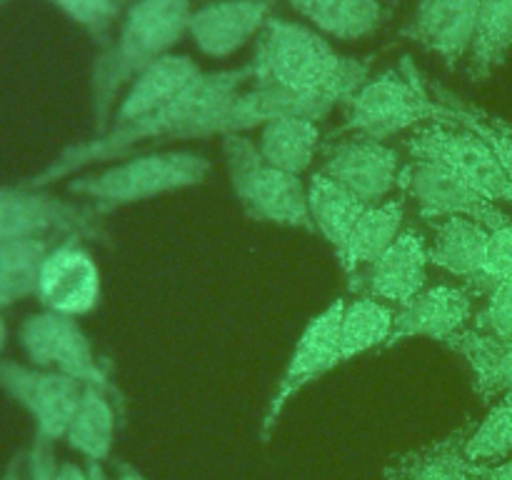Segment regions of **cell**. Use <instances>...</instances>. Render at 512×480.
<instances>
[{"instance_id": "obj_1", "label": "cell", "mask_w": 512, "mask_h": 480, "mask_svg": "<svg viewBox=\"0 0 512 480\" xmlns=\"http://www.w3.org/2000/svg\"><path fill=\"white\" fill-rule=\"evenodd\" d=\"M253 80L250 65L228 70H213L200 73L188 88L175 95L170 103L153 113L135 118L130 123L113 125L105 133L85 140V143L70 145L58 155L40 175H35L28 188H43V185L63 180L88 165L108 163V160L123 158L133 153L140 145H165L175 140H190V135L205 123L213 113H218L233 95H238L245 85Z\"/></svg>"}, {"instance_id": "obj_2", "label": "cell", "mask_w": 512, "mask_h": 480, "mask_svg": "<svg viewBox=\"0 0 512 480\" xmlns=\"http://www.w3.org/2000/svg\"><path fill=\"white\" fill-rule=\"evenodd\" d=\"M248 65L255 85H273L333 105H348L370 70L365 60L338 53L315 28L285 18L265 23Z\"/></svg>"}, {"instance_id": "obj_3", "label": "cell", "mask_w": 512, "mask_h": 480, "mask_svg": "<svg viewBox=\"0 0 512 480\" xmlns=\"http://www.w3.org/2000/svg\"><path fill=\"white\" fill-rule=\"evenodd\" d=\"M190 0H133L113 43L105 45L93 70V118L98 135L105 133L120 103V93L143 70L170 55L188 33Z\"/></svg>"}, {"instance_id": "obj_4", "label": "cell", "mask_w": 512, "mask_h": 480, "mask_svg": "<svg viewBox=\"0 0 512 480\" xmlns=\"http://www.w3.org/2000/svg\"><path fill=\"white\" fill-rule=\"evenodd\" d=\"M210 175V160L190 150H155V153L130 155L100 173L75 178L70 193L93 200L100 215L113 213L123 205L158 198L175 190L200 185Z\"/></svg>"}, {"instance_id": "obj_5", "label": "cell", "mask_w": 512, "mask_h": 480, "mask_svg": "<svg viewBox=\"0 0 512 480\" xmlns=\"http://www.w3.org/2000/svg\"><path fill=\"white\" fill-rule=\"evenodd\" d=\"M225 168L230 188L255 220L315 233L308 210V185L300 175L275 168L248 135H225Z\"/></svg>"}, {"instance_id": "obj_6", "label": "cell", "mask_w": 512, "mask_h": 480, "mask_svg": "<svg viewBox=\"0 0 512 480\" xmlns=\"http://www.w3.org/2000/svg\"><path fill=\"white\" fill-rule=\"evenodd\" d=\"M415 80L418 70L410 65L408 75L400 70H385L365 80L348 103V120L343 130L385 143L405 130L420 128L425 120L438 123L440 103Z\"/></svg>"}, {"instance_id": "obj_7", "label": "cell", "mask_w": 512, "mask_h": 480, "mask_svg": "<svg viewBox=\"0 0 512 480\" xmlns=\"http://www.w3.org/2000/svg\"><path fill=\"white\" fill-rule=\"evenodd\" d=\"M20 345L35 368L55 370L83 385H93L105 390L120 408L125 405L120 388L110 378V368L98 358L93 343L75 318L50 310L30 315L20 328Z\"/></svg>"}, {"instance_id": "obj_8", "label": "cell", "mask_w": 512, "mask_h": 480, "mask_svg": "<svg viewBox=\"0 0 512 480\" xmlns=\"http://www.w3.org/2000/svg\"><path fill=\"white\" fill-rule=\"evenodd\" d=\"M405 148L413 158H428L448 165L493 203H512V180L490 145L470 128L458 123L420 125L405 140Z\"/></svg>"}, {"instance_id": "obj_9", "label": "cell", "mask_w": 512, "mask_h": 480, "mask_svg": "<svg viewBox=\"0 0 512 480\" xmlns=\"http://www.w3.org/2000/svg\"><path fill=\"white\" fill-rule=\"evenodd\" d=\"M398 185L410 200H415L423 218H470L488 230L510 223L498 203L485 198L468 180L438 160L410 158V163L400 170Z\"/></svg>"}, {"instance_id": "obj_10", "label": "cell", "mask_w": 512, "mask_h": 480, "mask_svg": "<svg viewBox=\"0 0 512 480\" xmlns=\"http://www.w3.org/2000/svg\"><path fill=\"white\" fill-rule=\"evenodd\" d=\"M103 215L93 205H78L38 188H0V243L45 238L48 233L105 240Z\"/></svg>"}, {"instance_id": "obj_11", "label": "cell", "mask_w": 512, "mask_h": 480, "mask_svg": "<svg viewBox=\"0 0 512 480\" xmlns=\"http://www.w3.org/2000/svg\"><path fill=\"white\" fill-rule=\"evenodd\" d=\"M343 313L345 300H335L305 325L303 335L298 338L288 365H285L283 378L278 380V388H275L268 410L263 415L260 440H268L270 433L278 428L285 408H288L295 395L303 393L308 385H313L315 380H320L325 373L340 365V323H343Z\"/></svg>"}, {"instance_id": "obj_12", "label": "cell", "mask_w": 512, "mask_h": 480, "mask_svg": "<svg viewBox=\"0 0 512 480\" xmlns=\"http://www.w3.org/2000/svg\"><path fill=\"white\" fill-rule=\"evenodd\" d=\"M0 388L33 418L35 435L55 443L65 440L85 385L55 370L0 360Z\"/></svg>"}, {"instance_id": "obj_13", "label": "cell", "mask_w": 512, "mask_h": 480, "mask_svg": "<svg viewBox=\"0 0 512 480\" xmlns=\"http://www.w3.org/2000/svg\"><path fill=\"white\" fill-rule=\"evenodd\" d=\"M35 298L45 310L68 318L88 315L100 300V268L78 235L53 245L40 265Z\"/></svg>"}, {"instance_id": "obj_14", "label": "cell", "mask_w": 512, "mask_h": 480, "mask_svg": "<svg viewBox=\"0 0 512 480\" xmlns=\"http://www.w3.org/2000/svg\"><path fill=\"white\" fill-rule=\"evenodd\" d=\"M333 108L335 105L328 103V100L308 98V95L290 93V90L273 88V85H253L248 90H240L218 113L210 115L190 135V140L210 138V135H218V138H225V135H245L248 130L263 128L270 120L288 118V115L320 120Z\"/></svg>"}, {"instance_id": "obj_15", "label": "cell", "mask_w": 512, "mask_h": 480, "mask_svg": "<svg viewBox=\"0 0 512 480\" xmlns=\"http://www.w3.org/2000/svg\"><path fill=\"white\" fill-rule=\"evenodd\" d=\"M400 170L398 150L363 135L330 145L320 165V173L358 195L365 205L383 203L398 185Z\"/></svg>"}, {"instance_id": "obj_16", "label": "cell", "mask_w": 512, "mask_h": 480, "mask_svg": "<svg viewBox=\"0 0 512 480\" xmlns=\"http://www.w3.org/2000/svg\"><path fill=\"white\" fill-rule=\"evenodd\" d=\"M473 310L475 295L468 288L445 283L423 290L395 313L393 333H390L385 348H393V345L410 338H430L438 340V343H448L453 335L468 328Z\"/></svg>"}, {"instance_id": "obj_17", "label": "cell", "mask_w": 512, "mask_h": 480, "mask_svg": "<svg viewBox=\"0 0 512 480\" xmlns=\"http://www.w3.org/2000/svg\"><path fill=\"white\" fill-rule=\"evenodd\" d=\"M480 3L483 0H420L403 35L455 68L470 53Z\"/></svg>"}, {"instance_id": "obj_18", "label": "cell", "mask_w": 512, "mask_h": 480, "mask_svg": "<svg viewBox=\"0 0 512 480\" xmlns=\"http://www.w3.org/2000/svg\"><path fill=\"white\" fill-rule=\"evenodd\" d=\"M268 20V0H215L193 10L188 35L203 55L228 58L258 38Z\"/></svg>"}, {"instance_id": "obj_19", "label": "cell", "mask_w": 512, "mask_h": 480, "mask_svg": "<svg viewBox=\"0 0 512 480\" xmlns=\"http://www.w3.org/2000/svg\"><path fill=\"white\" fill-rule=\"evenodd\" d=\"M428 265V243L423 235L415 230H403L395 243L373 265H368L363 275H358L363 283L353 285V290L360 288L368 293V298L403 308L425 290Z\"/></svg>"}, {"instance_id": "obj_20", "label": "cell", "mask_w": 512, "mask_h": 480, "mask_svg": "<svg viewBox=\"0 0 512 480\" xmlns=\"http://www.w3.org/2000/svg\"><path fill=\"white\" fill-rule=\"evenodd\" d=\"M200 73H203V70L198 68V63H195L190 55H165V58H160L158 63L150 65L148 70H143V73L128 85V90H125L123 98H120L108 128L130 123V120L143 118V115L163 108V105L170 103L175 95L183 93Z\"/></svg>"}, {"instance_id": "obj_21", "label": "cell", "mask_w": 512, "mask_h": 480, "mask_svg": "<svg viewBox=\"0 0 512 480\" xmlns=\"http://www.w3.org/2000/svg\"><path fill=\"white\" fill-rule=\"evenodd\" d=\"M490 230L470 218H445L435 225L433 243L428 245L430 263L443 268L455 278L478 285L483 280L485 253Z\"/></svg>"}, {"instance_id": "obj_22", "label": "cell", "mask_w": 512, "mask_h": 480, "mask_svg": "<svg viewBox=\"0 0 512 480\" xmlns=\"http://www.w3.org/2000/svg\"><path fill=\"white\" fill-rule=\"evenodd\" d=\"M475 423L460 425L445 438L400 455L385 470V480H475L465 443Z\"/></svg>"}, {"instance_id": "obj_23", "label": "cell", "mask_w": 512, "mask_h": 480, "mask_svg": "<svg viewBox=\"0 0 512 480\" xmlns=\"http://www.w3.org/2000/svg\"><path fill=\"white\" fill-rule=\"evenodd\" d=\"M445 345L468 360L475 378V390L483 403H493L495 398L512 395V340L495 338L478 328H465Z\"/></svg>"}, {"instance_id": "obj_24", "label": "cell", "mask_w": 512, "mask_h": 480, "mask_svg": "<svg viewBox=\"0 0 512 480\" xmlns=\"http://www.w3.org/2000/svg\"><path fill=\"white\" fill-rule=\"evenodd\" d=\"M123 413L118 403L105 390L85 385L83 398L75 410L70 428L65 433V443L85 458V463L95 460L103 463L110 458L115 443V428Z\"/></svg>"}, {"instance_id": "obj_25", "label": "cell", "mask_w": 512, "mask_h": 480, "mask_svg": "<svg viewBox=\"0 0 512 480\" xmlns=\"http://www.w3.org/2000/svg\"><path fill=\"white\" fill-rule=\"evenodd\" d=\"M405 203L400 198L383 200L378 205H368L350 233L345 250L340 253V265L353 278L360 268L373 265L390 245L403 233Z\"/></svg>"}, {"instance_id": "obj_26", "label": "cell", "mask_w": 512, "mask_h": 480, "mask_svg": "<svg viewBox=\"0 0 512 480\" xmlns=\"http://www.w3.org/2000/svg\"><path fill=\"white\" fill-rule=\"evenodd\" d=\"M318 33L335 40H360L383 25L380 0H285Z\"/></svg>"}, {"instance_id": "obj_27", "label": "cell", "mask_w": 512, "mask_h": 480, "mask_svg": "<svg viewBox=\"0 0 512 480\" xmlns=\"http://www.w3.org/2000/svg\"><path fill=\"white\" fill-rule=\"evenodd\" d=\"M365 208H368V205H365L358 195H353L348 188L335 183L333 178L323 175L320 170L310 178V220H313L315 225V233H320L330 245H333L338 258L345 250V243H348L355 223H358L360 215L365 213Z\"/></svg>"}, {"instance_id": "obj_28", "label": "cell", "mask_w": 512, "mask_h": 480, "mask_svg": "<svg viewBox=\"0 0 512 480\" xmlns=\"http://www.w3.org/2000/svg\"><path fill=\"white\" fill-rule=\"evenodd\" d=\"M320 145V125L313 118H288L270 120L260 128L258 150L263 158L285 173L300 175L313 165Z\"/></svg>"}, {"instance_id": "obj_29", "label": "cell", "mask_w": 512, "mask_h": 480, "mask_svg": "<svg viewBox=\"0 0 512 480\" xmlns=\"http://www.w3.org/2000/svg\"><path fill=\"white\" fill-rule=\"evenodd\" d=\"M512 50V0H483L468 53L470 80H485L508 60Z\"/></svg>"}, {"instance_id": "obj_30", "label": "cell", "mask_w": 512, "mask_h": 480, "mask_svg": "<svg viewBox=\"0 0 512 480\" xmlns=\"http://www.w3.org/2000/svg\"><path fill=\"white\" fill-rule=\"evenodd\" d=\"M395 313L388 303L368 298H355L345 303L343 323H340V365L368 350L385 348L393 333Z\"/></svg>"}, {"instance_id": "obj_31", "label": "cell", "mask_w": 512, "mask_h": 480, "mask_svg": "<svg viewBox=\"0 0 512 480\" xmlns=\"http://www.w3.org/2000/svg\"><path fill=\"white\" fill-rule=\"evenodd\" d=\"M50 248L48 238L0 243V308L35 295L40 265Z\"/></svg>"}, {"instance_id": "obj_32", "label": "cell", "mask_w": 512, "mask_h": 480, "mask_svg": "<svg viewBox=\"0 0 512 480\" xmlns=\"http://www.w3.org/2000/svg\"><path fill=\"white\" fill-rule=\"evenodd\" d=\"M435 100L440 103L438 123H458L463 125V128H470L473 133H478L480 138L490 145L495 158L500 160V165H503V170L512 180V125L483 113V110H475L470 108V105L460 103V100L450 93H440Z\"/></svg>"}, {"instance_id": "obj_33", "label": "cell", "mask_w": 512, "mask_h": 480, "mask_svg": "<svg viewBox=\"0 0 512 480\" xmlns=\"http://www.w3.org/2000/svg\"><path fill=\"white\" fill-rule=\"evenodd\" d=\"M512 453V395H503L490 413L473 425L465 455L475 465H495Z\"/></svg>"}, {"instance_id": "obj_34", "label": "cell", "mask_w": 512, "mask_h": 480, "mask_svg": "<svg viewBox=\"0 0 512 480\" xmlns=\"http://www.w3.org/2000/svg\"><path fill=\"white\" fill-rule=\"evenodd\" d=\"M50 3L63 10L73 23L88 30L103 45L108 43L105 38L110 35V28L120 13L118 0H50Z\"/></svg>"}, {"instance_id": "obj_35", "label": "cell", "mask_w": 512, "mask_h": 480, "mask_svg": "<svg viewBox=\"0 0 512 480\" xmlns=\"http://www.w3.org/2000/svg\"><path fill=\"white\" fill-rule=\"evenodd\" d=\"M512 280V220L498 230H490L488 253H485V270L480 288L493 290L495 285Z\"/></svg>"}, {"instance_id": "obj_36", "label": "cell", "mask_w": 512, "mask_h": 480, "mask_svg": "<svg viewBox=\"0 0 512 480\" xmlns=\"http://www.w3.org/2000/svg\"><path fill=\"white\" fill-rule=\"evenodd\" d=\"M475 328L495 338L512 340V280L490 290L488 303L475 315Z\"/></svg>"}, {"instance_id": "obj_37", "label": "cell", "mask_w": 512, "mask_h": 480, "mask_svg": "<svg viewBox=\"0 0 512 480\" xmlns=\"http://www.w3.org/2000/svg\"><path fill=\"white\" fill-rule=\"evenodd\" d=\"M58 460L53 455V443L35 435L28 455H25V480H55Z\"/></svg>"}, {"instance_id": "obj_38", "label": "cell", "mask_w": 512, "mask_h": 480, "mask_svg": "<svg viewBox=\"0 0 512 480\" xmlns=\"http://www.w3.org/2000/svg\"><path fill=\"white\" fill-rule=\"evenodd\" d=\"M475 480H512V460L495 465H475L473 463Z\"/></svg>"}, {"instance_id": "obj_39", "label": "cell", "mask_w": 512, "mask_h": 480, "mask_svg": "<svg viewBox=\"0 0 512 480\" xmlns=\"http://www.w3.org/2000/svg\"><path fill=\"white\" fill-rule=\"evenodd\" d=\"M55 480H90V470H88V465L58 463Z\"/></svg>"}, {"instance_id": "obj_40", "label": "cell", "mask_w": 512, "mask_h": 480, "mask_svg": "<svg viewBox=\"0 0 512 480\" xmlns=\"http://www.w3.org/2000/svg\"><path fill=\"white\" fill-rule=\"evenodd\" d=\"M115 480H150L128 463H115Z\"/></svg>"}, {"instance_id": "obj_41", "label": "cell", "mask_w": 512, "mask_h": 480, "mask_svg": "<svg viewBox=\"0 0 512 480\" xmlns=\"http://www.w3.org/2000/svg\"><path fill=\"white\" fill-rule=\"evenodd\" d=\"M0 480H25V470H23V455H15L13 460L8 463V468H5L3 478Z\"/></svg>"}, {"instance_id": "obj_42", "label": "cell", "mask_w": 512, "mask_h": 480, "mask_svg": "<svg viewBox=\"0 0 512 480\" xmlns=\"http://www.w3.org/2000/svg\"><path fill=\"white\" fill-rule=\"evenodd\" d=\"M85 465H88V470H90V480H115V478H110L108 470L103 468V463H95V460H90V463H85Z\"/></svg>"}, {"instance_id": "obj_43", "label": "cell", "mask_w": 512, "mask_h": 480, "mask_svg": "<svg viewBox=\"0 0 512 480\" xmlns=\"http://www.w3.org/2000/svg\"><path fill=\"white\" fill-rule=\"evenodd\" d=\"M5 343H8V328H5V320L3 315H0V355H3Z\"/></svg>"}, {"instance_id": "obj_44", "label": "cell", "mask_w": 512, "mask_h": 480, "mask_svg": "<svg viewBox=\"0 0 512 480\" xmlns=\"http://www.w3.org/2000/svg\"><path fill=\"white\" fill-rule=\"evenodd\" d=\"M118 3H120V5H123V3H128V0H118Z\"/></svg>"}, {"instance_id": "obj_45", "label": "cell", "mask_w": 512, "mask_h": 480, "mask_svg": "<svg viewBox=\"0 0 512 480\" xmlns=\"http://www.w3.org/2000/svg\"><path fill=\"white\" fill-rule=\"evenodd\" d=\"M0 3H3V0H0Z\"/></svg>"}]
</instances>
